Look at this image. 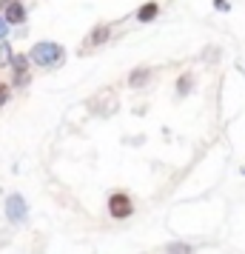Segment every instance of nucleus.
<instances>
[{
    "label": "nucleus",
    "mask_w": 245,
    "mask_h": 254,
    "mask_svg": "<svg viewBox=\"0 0 245 254\" xmlns=\"http://www.w3.org/2000/svg\"><path fill=\"white\" fill-rule=\"evenodd\" d=\"M29 60H32V66H37L43 71L57 69V66L66 63V49L60 43H54V40H40V43H35L29 49Z\"/></svg>",
    "instance_id": "obj_1"
},
{
    "label": "nucleus",
    "mask_w": 245,
    "mask_h": 254,
    "mask_svg": "<svg viewBox=\"0 0 245 254\" xmlns=\"http://www.w3.org/2000/svg\"><path fill=\"white\" fill-rule=\"evenodd\" d=\"M105 208H108V217L111 220H129V217H134V211H137L134 197H131L129 191H111L108 200H105Z\"/></svg>",
    "instance_id": "obj_2"
},
{
    "label": "nucleus",
    "mask_w": 245,
    "mask_h": 254,
    "mask_svg": "<svg viewBox=\"0 0 245 254\" xmlns=\"http://www.w3.org/2000/svg\"><path fill=\"white\" fill-rule=\"evenodd\" d=\"M111 32H114V26H111V23H97L92 32L86 35V40H83L80 55H89V52H94V49L105 46V43L111 40Z\"/></svg>",
    "instance_id": "obj_3"
},
{
    "label": "nucleus",
    "mask_w": 245,
    "mask_h": 254,
    "mask_svg": "<svg viewBox=\"0 0 245 254\" xmlns=\"http://www.w3.org/2000/svg\"><path fill=\"white\" fill-rule=\"evenodd\" d=\"M0 14L9 20V26H23L29 17V9L23 0H0Z\"/></svg>",
    "instance_id": "obj_4"
},
{
    "label": "nucleus",
    "mask_w": 245,
    "mask_h": 254,
    "mask_svg": "<svg viewBox=\"0 0 245 254\" xmlns=\"http://www.w3.org/2000/svg\"><path fill=\"white\" fill-rule=\"evenodd\" d=\"M6 217H9V223H14V226H20V223H26V217H29V206H26L23 194H9L6 197Z\"/></svg>",
    "instance_id": "obj_5"
},
{
    "label": "nucleus",
    "mask_w": 245,
    "mask_h": 254,
    "mask_svg": "<svg viewBox=\"0 0 245 254\" xmlns=\"http://www.w3.org/2000/svg\"><path fill=\"white\" fill-rule=\"evenodd\" d=\"M151 80H154V69L151 66H137V69H131L129 77H126V83H129L131 89H146Z\"/></svg>",
    "instance_id": "obj_6"
},
{
    "label": "nucleus",
    "mask_w": 245,
    "mask_h": 254,
    "mask_svg": "<svg viewBox=\"0 0 245 254\" xmlns=\"http://www.w3.org/2000/svg\"><path fill=\"white\" fill-rule=\"evenodd\" d=\"M160 12H163V6H160L157 0H146L140 9L134 12V17H137V23H151V20L160 17Z\"/></svg>",
    "instance_id": "obj_7"
},
{
    "label": "nucleus",
    "mask_w": 245,
    "mask_h": 254,
    "mask_svg": "<svg viewBox=\"0 0 245 254\" xmlns=\"http://www.w3.org/2000/svg\"><path fill=\"white\" fill-rule=\"evenodd\" d=\"M177 97H188L191 94V89H194V74L191 71H183L180 77H177Z\"/></svg>",
    "instance_id": "obj_8"
},
{
    "label": "nucleus",
    "mask_w": 245,
    "mask_h": 254,
    "mask_svg": "<svg viewBox=\"0 0 245 254\" xmlns=\"http://www.w3.org/2000/svg\"><path fill=\"white\" fill-rule=\"evenodd\" d=\"M197 249L191 246V243L186 240H171V243H165V254H194Z\"/></svg>",
    "instance_id": "obj_9"
},
{
    "label": "nucleus",
    "mask_w": 245,
    "mask_h": 254,
    "mask_svg": "<svg viewBox=\"0 0 245 254\" xmlns=\"http://www.w3.org/2000/svg\"><path fill=\"white\" fill-rule=\"evenodd\" d=\"M32 71H12V89H26V86H32Z\"/></svg>",
    "instance_id": "obj_10"
},
{
    "label": "nucleus",
    "mask_w": 245,
    "mask_h": 254,
    "mask_svg": "<svg viewBox=\"0 0 245 254\" xmlns=\"http://www.w3.org/2000/svg\"><path fill=\"white\" fill-rule=\"evenodd\" d=\"M14 58V49L9 40H0V69H9V63Z\"/></svg>",
    "instance_id": "obj_11"
},
{
    "label": "nucleus",
    "mask_w": 245,
    "mask_h": 254,
    "mask_svg": "<svg viewBox=\"0 0 245 254\" xmlns=\"http://www.w3.org/2000/svg\"><path fill=\"white\" fill-rule=\"evenodd\" d=\"M12 94H14L12 83H9V80H0V109H6V106L12 103Z\"/></svg>",
    "instance_id": "obj_12"
},
{
    "label": "nucleus",
    "mask_w": 245,
    "mask_h": 254,
    "mask_svg": "<svg viewBox=\"0 0 245 254\" xmlns=\"http://www.w3.org/2000/svg\"><path fill=\"white\" fill-rule=\"evenodd\" d=\"M9 32H12V26H9V20L0 14V40H6V37H9Z\"/></svg>",
    "instance_id": "obj_13"
},
{
    "label": "nucleus",
    "mask_w": 245,
    "mask_h": 254,
    "mask_svg": "<svg viewBox=\"0 0 245 254\" xmlns=\"http://www.w3.org/2000/svg\"><path fill=\"white\" fill-rule=\"evenodd\" d=\"M214 9H217V12H228L231 3H228V0H214Z\"/></svg>",
    "instance_id": "obj_14"
}]
</instances>
